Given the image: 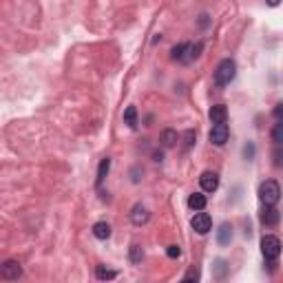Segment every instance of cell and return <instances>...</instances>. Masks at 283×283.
Listing matches in <instances>:
<instances>
[{"instance_id": "cell-14", "label": "cell", "mask_w": 283, "mask_h": 283, "mask_svg": "<svg viewBox=\"0 0 283 283\" xmlns=\"http://www.w3.org/2000/svg\"><path fill=\"white\" fill-rule=\"evenodd\" d=\"M232 239V226L230 223H221V228L217 230V241L221 243V246H228Z\"/></svg>"}, {"instance_id": "cell-13", "label": "cell", "mask_w": 283, "mask_h": 283, "mask_svg": "<svg viewBox=\"0 0 283 283\" xmlns=\"http://www.w3.org/2000/svg\"><path fill=\"white\" fill-rule=\"evenodd\" d=\"M93 235L98 239H102V241H107V239L111 237V226H109L107 221H98L93 226Z\"/></svg>"}, {"instance_id": "cell-18", "label": "cell", "mask_w": 283, "mask_h": 283, "mask_svg": "<svg viewBox=\"0 0 283 283\" xmlns=\"http://www.w3.org/2000/svg\"><path fill=\"white\" fill-rule=\"evenodd\" d=\"M95 277H98L100 281H107V279H115L117 272H115V270L104 268V265H98V270H95Z\"/></svg>"}, {"instance_id": "cell-7", "label": "cell", "mask_w": 283, "mask_h": 283, "mask_svg": "<svg viewBox=\"0 0 283 283\" xmlns=\"http://www.w3.org/2000/svg\"><path fill=\"white\" fill-rule=\"evenodd\" d=\"M228 135H230V131H228V124L226 122H219V124H213V129H210V142H213L215 146H223L228 142Z\"/></svg>"}, {"instance_id": "cell-1", "label": "cell", "mask_w": 283, "mask_h": 283, "mask_svg": "<svg viewBox=\"0 0 283 283\" xmlns=\"http://www.w3.org/2000/svg\"><path fill=\"white\" fill-rule=\"evenodd\" d=\"M204 49V44L201 42H197V44H188V42H184V44H177L175 49H173L171 58L177 62H184V65H188L191 60H195L197 56H199V51Z\"/></svg>"}, {"instance_id": "cell-17", "label": "cell", "mask_w": 283, "mask_h": 283, "mask_svg": "<svg viewBox=\"0 0 283 283\" xmlns=\"http://www.w3.org/2000/svg\"><path fill=\"white\" fill-rule=\"evenodd\" d=\"M124 124H129L131 129L137 126V109H135V107H129L124 111Z\"/></svg>"}, {"instance_id": "cell-12", "label": "cell", "mask_w": 283, "mask_h": 283, "mask_svg": "<svg viewBox=\"0 0 283 283\" xmlns=\"http://www.w3.org/2000/svg\"><path fill=\"white\" fill-rule=\"evenodd\" d=\"M210 120H213V124L226 122L228 120V109L223 107V104H215V107L210 109Z\"/></svg>"}, {"instance_id": "cell-22", "label": "cell", "mask_w": 283, "mask_h": 283, "mask_svg": "<svg viewBox=\"0 0 283 283\" xmlns=\"http://www.w3.org/2000/svg\"><path fill=\"white\" fill-rule=\"evenodd\" d=\"M215 265H217V268H215V270H217V272H215V277H217V279H223V274H226V261L219 259Z\"/></svg>"}, {"instance_id": "cell-9", "label": "cell", "mask_w": 283, "mask_h": 283, "mask_svg": "<svg viewBox=\"0 0 283 283\" xmlns=\"http://www.w3.org/2000/svg\"><path fill=\"white\" fill-rule=\"evenodd\" d=\"M149 219H151V213H149L146 206H142V204L133 206V210H131V221H133L135 226H144Z\"/></svg>"}, {"instance_id": "cell-27", "label": "cell", "mask_w": 283, "mask_h": 283, "mask_svg": "<svg viewBox=\"0 0 283 283\" xmlns=\"http://www.w3.org/2000/svg\"><path fill=\"white\" fill-rule=\"evenodd\" d=\"M283 104H277V107H274V117H277V120H281V111H283Z\"/></svg>"}, {"instance_id": "cell-2", "label": "cell", "mask_w": 283, "mask_h": 283, "mask_svg": "<svg viewBox=\"0 0 283 283\" xmlns=\"http://www.w3.org/2000/svg\"><path fill=\"white\" fill-rule=\"evenodd\" d=\"M279 197H281V186L274 179H265L263 184L259 186V199L263 201L265 206H277Z\"/></svg>"}, {"instance_id": "cell-25", "label": "cell", "mask_w": 283, "mask_h": 283, "mask_svg": "<svg viewBox=\"0 0 283 283\" xmlns=\"http://www.w3.org/2000/svg\"><path fill=\"white\" fill-rule=\"evenodd\" d=\"M243 155H246V159H252V157H255V146L248 144L246 149H243Z\"/></svg>"}, {"instance_id": "cell-5", "label": "cell", "mask_w": 283, "mask_h": 283, "mask_svg": "<svg viewBox=\"0 0 283 283\" xmlns=\"http://www.w3.org/2000/svg\"><path fill=\"white\" fill-rule=\"evenodd\" d=\"M22 277V265L18 263L16 259H7L0 263V279L5 281H16V279Z\"/></svg>"}, {"instance_id": "cell-26", "label": "cell", "mask_w": 283, "mask_h": 283, "mask_svg": "<svg viewBox=\"0 0 283 283\" xmlns=\"http://www.w3.org/2000/svg\"><path fill=\"white\" fill-rule=\"evenodd\" d=\"M274 166H281V149L277 146V151H274Z\"/></svg>"}, {"instance_id": "cell-24", "label": "cell", "mask_w": 283, "mask_h": 283, "mask_svg": "<svg viewBox=\"0 0 283 283\" xmlns=\"http://www.w3.org/2000/svg\"><path fill=\"white\" fill-rule=\"evenodd\" d=\"M166 255L171 257V259H179V255H181V248H179V246H168Z\"/></svg>"}, {"instance_id": "cell-19", "label": "cell", "mask_w": 283, "mask_h": 283, "mask_svg": "<svg viewBox=\"0 0 283 283\" xmlns=\"http://www.w3.org/2000/svg\"><path fill=\"white\" fill-rule=\"evenodd\" d=\"M129 257H131V263H139V261L144 259V250H142V246H137V243H133V246H131Z\"/></svg>"}, {"instance_id": "cell-11", "label": "cell", "mask_w": 283, "mask_h": 283, "mask_svg": "<svg viewBox=\"0 0 283 283\" xmlns=\"http://www.w3.org/2000/svg\"><path fill=\"white\" fill-rule=\"evenodd\" d=\"M177 139H179L177 131H173V129H164V131H162V137H159V142H162L164 149H173V146L177 144Z\"/></svg>"}, {"instance_id": "cell-21", "label": "cell", "mask_w": 283, "mask_h": 283, "mask_svg": "<svg viewBox=\"0 0 283 283\" xmlns=\"http://www.w3.org/2000/svg\"><path fill=\"white\" fill-rule=\"evenodd\" d=\"M195 139H197L195 131H186L184 133V149H191V146L195 144Z\"/></svg>"}, {"instance_id": "cell-29", "label": "cell", "mask_w": 283, "mask_h": 283, "mask_svg": "<svg viewBox=\"0 0 283 283\" xmlns=\"http://www.w3.org/2000/svg\"><path fill=\"white\" fill-rule=\"evenodd\" d=\"M265 2H268V5H270V7H277V5H279V2H281V0H265Z\"/></svg>"}, {"instance_id": "cell-28", "label": "cell", "mask_w": 283, "mask_h": 283, "mask_svg": "<svg viewBox=\"0 0 283 283\" xmlns=\"http://www.w3.org/2000/svg\"><path fill=\"white\" fill-rule=\"evenodd\" d=\"M153 159H155V162H162V159H164V153H162V151H155V153H153Z\"/></svg>"}, {"instance_id": "cell-23", "label": "cell", "mask_w": 283, "mask_h": 283, "mask_svg": "<svg viewBox=\"0 0 283 283\" xmlns=\"http://www.w3.org/2000/svg\"><path fill=\"white\" fill-rule=\"evenodd\" d=\"M184 281H199V270H197V268H191L188 272H186Z\"/></svg>"}, {"instance_id": "cell-6", "label": "cell", "mask_w": 283, "mask_h": 283, "mask_svg": "<svg viewBox=\"0 0 283 283\" xmlns=\"http://www.w3.org/2000/svg\"><path fill=\"white\" fill-rule=\"evenodd\" d=\"M191 226L197 235H206V232L213 230V219H210L208 213H197L195 217L191 219Z\"/></svg>"}, {"instance_id": "cell-15", "label": "cell", "mask_w": 283, "mask_h": 283, "mask_svg": "<svg viewBox=\"0 0 283 283\" xmlns=\"http://www.w3.org/2000/svg\"><path fill=\"white\" fill-rule=\"evenodd\" d=\"M109 168H111V159H109V157H104L102 162H100V166H98V179H95V184H98V188L104 184V179H107Z\"/></svg>"}, {"instance_id": "cell-16", "label": "cell", "mask_w": 283, "mask_h": 283, "mask_svg": "<svg viewBox=\"0 0 283 283\" xmlns=\"http://www.w3.org/2000/svg\"><path fill=\"white\" fill-rule=\"evenodd\" d=\"M188 206H191L193 210H204L206 208V195H201V193H193V195L188 197Z\"/></svg>"}, {"instance_id": "cell-10", "label": "cell", "mask_w": 283, "mask_h": 283, "mask_svg": "<svg viewBox=\"0 0 283 283\" xmlns=\"http://www.w3.org/2000/svg\"><path fill=\"white\" fill-rule=\"evenodd\" d=\"M279 210L274 208V206H265L263 208V213H261V221H263V226H270V228H274L279 223Z\"/></svg>"}, {"instance_id": "cell-3", "label": "cell", "mask_w": 283, "mask_h": 283, "mask_svg": "<svg viewBox=\"0 0 283 283\" xmlns=\"http://www.w3.org/2000/svg\"><path fill=\"white\" fill-rule=\"evenodd\" d=\"M235 75H237V65H235V60L226 58V60L217 66V71H215V82H217L219 87H226V84H230L232 80H235Z\"/></svg>"}, {"instance_id": "cell-4", "label": "cell", "mask_w": 283, "mask_h": 283, "mask_svg": "<svg viewBox=\"0 0 283 283\" xmlns=\"http://www.w3.org/2000/svg\"><path fill=\"white\" fill-rule=\"evenodd\" d=\"M261 252L268 261H277L279 255H281V239L274 237V235H265L261 239Z\"/></svg>"}, {"instance_id": "cell-20", "label": "cell", "mask_w": 283, "mask_h": 283, "mask_svg": "<svg viewBox=\"0 0 283 283\" xmlns=\"http://www.w3.org/2000/svg\"><path fill=\"white\" fill-rule=\"evenodd\" d=\"M272 142L277 146H281V142H283V124H281V120H277V124H274V129H272Z\"/></svg>"}, {"instance_id": "cell-8", "label": "cell", "mask_w": 283, "mask_h": 283, "mask_svg": "<svg viewBox=\"0 0 283 283\" xmlns=\"http://www.w3.org/2000/svg\"><path fill=\"white\" fill-rule=\"evenodd\" d=\"M199 184H201V188H204V193H215L217 191V186H219V175L213 173V171L201 173Z\"/></svg>"}]
</instances>
